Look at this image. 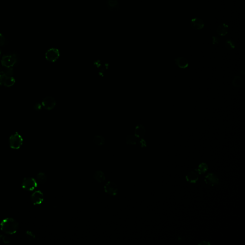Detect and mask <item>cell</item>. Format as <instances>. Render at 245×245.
I'll list each match as a JSON object with an SVG mask.
<instances>
[{
	"label": "cell",
	"mask_w": 245,
	"mask_h": 245,
	"mask_svg": "<svg viewBox=\"0 0 245 245\" xmlns=\"http://www.w3.org/2000/svg\"><path fill=\"white\" fill-rule=\"evenodd\" d=\"M1 229L3 232L8 235H13L17 232L19 224L13 218H6L1 223Z\"/></svg>",
	"instance_id": "cell-1"
},
{
	"label": "cell",
	"mask_w": 245,
	"mask_h": 245,
	"mask_svg": "<svg viewBox=\"0 0 245 245\" xmlns=\"http://www.w3.org/2000/svg\"><path fill=\"white\" fill-rule=\"evenodd\" d=\"M9 142L11 148L14 150H18L22 146L23 138L17 132L11 135Z\"/></svg>",
	"instance_id": "cell-2"
},
{
	"label": "cell",
	"mask_w": 245,
	"mask_h": 245,
	"mask_svg": "<svg viewBox=\"0 0 245 245\" xmlns=\"http://www.w3.org/2000/svg\"><path fill=\"white\" fill-rule=\"evenodd\" d=\"M17 61V56L14 54L5 55L2 58L1 62L5 68H12Z\"/></svg>",
	"instance_id": "cell-3"
},
{
	"label": "cell",
	"mask_w": 245,
	"mask_h": 245,
	"mask_svg": "<svg viewBox=\"0 0 245 245\" xmlns=\"http://www.w3.org/2000/svg\"><path fill=\"white\" fill-rule=\"evenodd\" d=\"M22 188L26 190L32 191L38 186V182L34 178L30 177H26L23 180L22 183Z\"/></svg>",
	"instance_id": "cell-4"
},
{
	"label": "cell",
	"mask_w": 245,
	"mask_h": 245,
	"mask_svg": "<svg viewBox=\"0 0 245 245\" xmlns=\"http://www.w3.org/2000/svg\"><path fill=\"white\" fill-rule=\"evenodd\" d=\"M60 57V51L56 48H51L47 50L45 58L49 62H54L58 60Z\"/></svg>",
	"instance_id": "cell-5"
},
{
	"label": "cell",
	"mask_w": 245,
	"mask_h": 245,
	"mask_svg": "<svg viewBox=\"0 0 245 245\" xmlns=\"http://www.w3.org/2000/svg\"><path fill=\"white\" fill-rule=\"evenodd\" d=\"M56 100L52 96H47L42 100V107L47 110H52L56 106Z\"/></svg>",
	"instance_id": "cell-6"
},
{
	"label": "cell",
	"mask_w": 245,
	"mask_h": 245,
	"mask_svg": "<svg viewBox=\"0 0 245 245\" xmlns=\"http://www.w3.org/2000/svg\"><path fill=\"white\" fill-rule=\"evenodd\" d=\"M104 190L105 193L111 196H116L118 193V187L114 182L108 181L104 185Z\"/></svg>",
	"instance_id": "cell-7"
},
{
	"label": "cell",
	"mask_w": 245,
	"mask_h": 245,
	"mask_svg": "<svg viewBox=\"0 0 245 245\" xmlns=\"http://www.w3.org/2000/svg\"><path fill=\"white\" fill-rule=\"evenodd\" d=\"M31 201L35 205L41 204L44 201V195L40 191H36L32 194L31 196Z\"/></svg>",
	"instance_id": "cell-8"
},
{
	"label": "cell",
	"mask_w": 245,
	"mask_h": 245,
	"mask_svg": "<svg viewBox=\"0 0 245 245\" xmlns=\"http://www.w3.org/2000/svg\"><path fill=\"white\" fill-rule=\"evenodd\" d=\"M190 24L192 28L197 30L203 29L204 26L203 21L201 18L197 17L191 19Z\"/></svg>",
	"instance_id": "cell-9"
},
{
	"label": "cell",
	"mask_w": 245,
	"mask_h": 245,
	"mask_svg": "<svg viewBox=\"0 0 245 245\" xmlns=\"http://www.w3.org/2000/svg\"><path fill=\"white\" fill-rule=\"evenodd\" d=\"M204 181L206 184L210 185H218L219 183V179L216 175L214 173L208 174L205 177Z\"/></svg>",
	"instance_id": "cell-10"
},
{
	"label": "cell",
	"mask_w": 245,
	"mask_h": 245,
	"mask_svg": "<svg viewBox=\"0 0 245 245\" xmlns=\"http://www.w3.org/2000/svg\"><path fill=\"white\" fill-rule=\"evenodd\" d=\"M95 65L96 67H97L98 70H99V73H101V75L104 74V73L105 70H107L108 69L107 63L105 62H103V61L98 60L96 62H95Z\"/></svg>",
	"instance_id": "cell-11"
},
{
	"label": "cell",
	"mask_w": 245,
	"mask_h": 245,
	"mask_svg": "<svg viewBox=\"0 0 245 245\" xmlns=\"http://www.w3.org/2000/svg\"><path fill=\"white\" fill-rule=\"evenodd\" d=\"M146 133V129L145 127L142 125H138L135 129L134 134L136 138H143Z\"/></svg>",
	"instance_id": "cell-12"
},
{
	"label": "cell",
	"mask_w": 245,
	"mask_h": 245,
	"mask_svg": "<svg viewBox=\"0 0 245 245\" xmlns=\"http://www.w3.org/2000/svg\"><path fill=\"white\" fill-rule=\"evenodd\" d=\"M106 5L109 9L112 11H116L119 9V2L116 0H107Z\"/></svg>",
	"instance_id": "cell-13"
},
{
	"label": "cell",
	"mask_w": 245,
	"mask_h": 245,
	"mask_svg": "<svg viewBox=\"0 0 245 245\" xmlns=\"http://www.w3.org/2000/svg\"><path fill=\"white\" fill-rule=\"evenodd\" d=\"M228 26L225 23H221L217 29V33L221 36H225L228 32Z\"/></svg>",
	"instance_id": "cell-14"
},
{
	"label": "cell",
	"mask_w": 245,
	"mask_h": 245,
	"mask_svg": "<svg viewBox=\"0 0 245 245\" xmlns=\"http://www.w3.org/2000/svg\"><path fill=\"white\" fill-rule=\"evenodd\" d=\"M186 179L190 183H195L198 180V176L195 172H190L186 175Z\"/></svg>",
	"instance_id": "cell-15"
},
{
	"label": "cell",
	"mask_w": 245,
	"mask_h": 245,
	"mask_svg": "<svg viewBox=\"0 0 245 245\" xmlns=\"http://www.w3.org/2000/svg\"><path fill=\"white\" fill-rule=\"evenodd\" d=\"M175 61L176 64L182 69L186 68L189 65L188 60L184 57H178L175 59Z\"/></svg>",
	"instance_id": "cell-16"
},
{
	"label": "cell",
	"mask_w": 245,
	"mask_h": 245,
	"mask_svg": "<svg viewBox=\"0 0 245 245\" xmlns=\"http://www.w3.org/2000/svg\"><path fill=\"white\" fill-rule=\"evenodd\" d=\"M94 177L95 180L99 183L104 182L106 179L104 173L101 170L96 171L94 174Z\"/></svg>",
	"instance_id": "cell-17"
},
{
	"label": "cell",
	"mask_w": 245,
	"mask_h": 245,
	"mask_svg": "<svg viewBox=\"0 0 245 245\" xmlns=\"http://www.w3.org/2000/svg\"><path fill=\"white\" fill-rule=\"evenodd\" d=\"M15 83V79L12 77H6L4 80L3 85L6 87H11L13 86Z\"/></svg>",
	"instance_id": "cell-18"
},
{
	"label": "cell",
	"mask_w": 245,
	"mask_h": 245,
	"mask_svg": "<svg viewBox=\"0 0 245 245\" xmlns=\"http://www.w3.org/2000/svg\"><path fill=\"white\" fill-rule=\"evenodd\" d=\"M48 180L47 175L43 172H40L36 176V181L40 184H44Z\"/></svg>",
	"instance_id": "cell-19"
},
{
	"label": "cell",
	"mask_w": 245,
	"mask_h": 245,
	"mask_svg": "<svg viewBox=\"0 0 245 245\" xmlns=\"http://www.w3.org/2000/svg\"><path fill=\"white\" fill-rule=\"evenodd\" d=\"M94 143L97 146H103L105 144V139L102 135H96L94 138Z\"/></svg>",
	"instance_id": "cell-20"
},
{
	"label": "cell",
	"mask_w": 245,
	"mask_h": 245,
	"mask_svg": "<svg viewBox=\"0 0 245 245\" xmlns=\"http://www.w3.org/2000/svg\"><path fill=\"white\" fill-rule=\"evenodd\" d=\"M207 169V165L205 163H202L199 165L197 169H196V171H197L200 174H201L203 173L206 172Z\"/></svg>",
	"instance_id": "cell-21"
},
{
	"label": "cell",
	"mask_w": 245,
	"mask_h": 245,
	"mask_svg": "<svg viewBox=\"0 0 245 245\" xmlns=\"http://www.w3.org/2000/svg\"><path fill=\"white\" fill-rule=\"evenodd\" d=\"M137 142V138L134 135H128L126 137V142L128 145H135Z\"/></svg>",
	"instance_id": "cell-22"
},
{
	"label": "cell",
	"mask_w": 245,
	"mask_h": 245,
	"mask_svg": "<svg viewBox=\"0 0 245 245\" xmlns=\"http://www.w3.org/2000/svg\"><path fill=\"white\" fill-rule=\"evenodd\" d=\"M225 46L228 49H234L235 48V44L232 40H228L225 41Z\"/></svg>",
	"instance_id": "cell-23"
},
{
	"label": "cell",
	"mask_w": 245,
	"mask_h": 245,
	"mask_svg": "<svg viewBox=\"0 0 245 245\" xmlns=\"http://www.w3.org/2000/svg\"><path fill=\"white\" fill-rule=\"evenodd\" d=\"M3 72L6 77H12L14 74V70L12 68H5Z\"/></svg>",
	"instance_id": "cell-24"
},
{
	"label": "cell",
	"mask_w": 245,
	"mask_h": 245,
	"mask_svg": "<svg viewBox=\"0 0 245 245\" xmlns=\"http://www.w3.org/2000/svg\"><path fill=\"white\" fill-rule=\"evenodd\" d=\"M243 82V79L242 78L237 77L233 81V85H235L236 87H239L242 84Z\"/></svg>",
	"instance_id": "cell-25"
},
{
	"label": "cell",
	"mask_w": 245,
	"mask_h": 245,
	"mask_svg": "<svg viewBox=\"0 0 245 245\" xmlns=\"http://www.w3.org/2000/svg\"><path fill=\"white\" fill-rule=\"evenodd\" d=\"M26 236L27 237V239L29 241H32L35 239L36 236L32 231H27L26 232Z\"/></svg>",
	"instance_id": "cell-26"
},
{
	"label": "cell",
	"mask_w": 245,
	"mask_h": 245,
	"mask_svg": "<svg viewBox=\"0 0 245 245\" xmlns=\"http://www.w3.org/2000/svg\"><path fill=\"white\" fill-rule=\"evenodd\" d=\"M1 242L4 244H9L10 242V240L7 237L0 234V243Z\"/></svg>",
	"instance_id": "cell-27"
},
{
	"label": "cell",
	"mask_w": 245,
	"mask_h": 245,
	"mask_svg": "<svg viewBox=\"0 0 245 245\" xmlns=\"http://www.w3.org/2000/svg\"><path fill=\"white\" fill-rule=\"evenodd\" d=\"M6 77L4 74L3 71H0V86L3 85L4 80Z\"/></svg>",
	"instance_id": "cell-28"
},
{
	"label": "cell",
	"mask_w": 245,
	"mask_h": 245,
	"mask_svg": "<svg viewBox=\"0 0 245 245\" xmlns=\"http://www.w3.org/2000/svg\"><path fill=\"white\" fill-rule=\"evenodd\" d=\"M42 108V104H40L39 103H37L34 105V110L36 111H40L41 110Z\"/></svg>",
	"instance_id": "cell-29"
},
{
	"label": "cell",
	"mask_w": 245,
	"mask_h": 245,
	"mask_svg": "<svg viewBox=\"0 0 245 245\" xmlns=\"http://www.w3.org/2000/svg\"><path fill=\"white\" fill-rule=\"evenodd\" d=\"M5 42V36L1 33H0V47L4 46Z\"/></svg>",
	"instance_id": "cell-30"
},
{
	"label": "cell",
	"mask_w": 245,
	"mask_h": 245,
	"mask_svg": "<svg viewBox=\"0 0 245 245\" xmlns=\"http://www.w3.org/2000/svg\"><path fill=\"white\" fill-rule=\"evenodd\" d=\"M212 43L214 44H216L218 43L220 41L219 38H218V36H212Z\"/></svg>",
	"instance_id": "cell-31"
},
{
	"label": "cell",
	"mask_w": 245,
	"mask_h": 245,
	"mask_svg": "<svg viewBox=\"0 0 245 245\" xmlns=\"http://www.w3.org/2000/svg\"><path fill=\"white\" fill-rule=\"evenodd\" d=\"M140 145H141V146L142 147H146V142L145 141V140H144V139H141V140H140Z\"/></svg>",
	"instance_id": "cell-32"
},
{
	"label": "cell",
	"mask_w": 245,
	"mask_h": 245,
	"mask_svg": "<svg viewBox=\"0 0 245 245\" xmlns=\"http://www.w3.org/2000/svg\"><path fill=\"white\" fill-rule=\"evenodd\" d=\"M1 55V49H0V56Z\"/></svg>",
	"instance_id": "cell-33"
}]
</instances>
